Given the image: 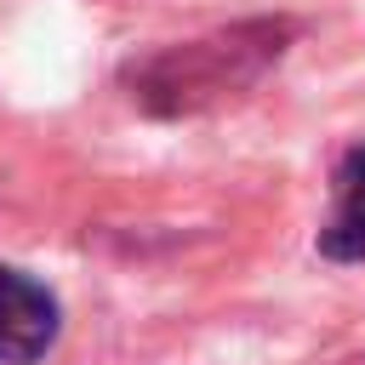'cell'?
Masks as SVG:
<instances>
[{"label":"cell","instance_id":"2","mask_svg":"<svg viewBox=\"0 0 365 365\" xmlns=\"http://www.w3.org/2000/svg\"><path fill=\"white\" fill-rule=\"evenodd\" d=\"M319 257H331V262H365V143H354L336 160L331 217L319 228Z\"/></svg>","mask_w":365,"mask_h":365},{"label":"cell","instance_id":"1","mask_svg":"<svg viewBox=\"0 0 365 365\" xmlns=\"http://www.w3.org/2000/svg\"><path fill=\"white\" fill-rule=\"evenodd\" d=\"M57 297L34 274L0 262V365H40L57 342Z\"/></svg>","mask_w":365,"mask_h":365}]
</instances>
